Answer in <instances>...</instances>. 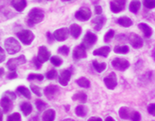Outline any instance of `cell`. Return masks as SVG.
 <instances>
[{"instance_id": "1", "label": "cell", "mask_w": 155, "mask_h": 121, "mask_svg": "<svg viewBox=\"0 0 155 121\" xmlns=\"http://www.w3.org/2000/svg\"><path fill=\"white\" fill-rule=\"evenodd\" d=\"M45 17V13L42 9L35 8L29 12L28 15V24L29 26L39 24L40 22H42Z\"/></svg>"}, {"instance_id": "2", "label": "cell", "mask_w": 155, "mask_h": 121, "mask_svg": "<svg viewBox=\"0 0 155 121\" xmlns=\"http://www.w3.org/2000/svg\"><path fill=\"white\" fill-rule=\"evenodd\" d=\"M4 47L8 53L9 54H15L18 53L21 49V45L18 43V40H16L15 38L10 37L8 38L4 42Z\"/></svg>"}, {"instance_id": "3", "label": "cell", "mask_w": 155, "mask_h": 121, "mask_svg": "<svg viewBox=\"0 0 155 121\" xmlns=\"http://www.w3.org/2000/svg\"><path fill=\"white\" fill-rule=\"evenodd\" d=\"M17 36H18V39L25 45L31 44L33 40L35 39V35H34L33 32H31L30 30H28V29L22 30L20 32L17 33Z\"/></svg>"}, {"instance_id": "4", "label": "cell", "mask_w": 155, "mask_h": 121, "mask_svg": "<svg viewBox=\"0 0 155 121\" xmlns=\"http://www.w3.org/2000/svg\"><path fill=\"white\" fill-rule=\"evenodd\" d=\"M26 63V58L25 55H20L17 58L10 59L7 62V67L11 71H15V69L17 68L18 66L22 65V64Z\"/></svg>"}, {"instance_id": "5", "label": "cell", "mask_w": 155, "mask_h": 121, "mask_svg": "<svg viewBox=\"0 0 155 121\" xmlns=\"http://www.w3.org/2000/svg\"><path fill=\"white\" fill-rule=\"evenodd\" d=\"M112 66L119 71H125L129 68L130 64L128 61L122 58H116L112 62Z\"/></svg>"}, {"instance_id": "6", "label": "cell", "mask_w": 155, "mask_h": 121, "mask_svg": "<svg viewBox=\"0 0 155 121\" xmlns=\"http://www.w3.org/2000/svg\"><path fill=\"white\" fill-rule=\"evenodd\" d=\"M75 17L80 21H87L91 17V11L89 8H81L76 13Z\"/></svg>"}, {"instance_id": "7", "label": "cell", "mask_w": 155, "mask_h": 121, "mask_svg": "<svg viewBox=\"0 0 155 121\" xmlns=\"http://www.w3.org/2000/svg\"><path fill=\"white\" fill-rule=\"evenodd\" d=\"M97 36L96 35L95 33L87 32V34L85 35L84 39H83L81 45L87 49H89L90 47L92 46L94 43L97 42Z\"/></svg>"}, {"instance_id": "8", "label": "cell", "mask_w": 155, "mask_h": 121, "mask_svg": "<svg viewBox=\"0 0 155 121\" xmlns=\"http://www.w3.org/2000/svg\"><path fill=\"white\" fill-rule=\"evenodd\" d=\"M69 34H70V30L66 28H62V29H59L55 30L53 33L54 39H56L59 42H62L65 41L68 39Z\"/></svg>"}, {"instance_id": "9", "label": "cell", "mask_w": 155, "mask_h": 121, "mask_svg": "<svg viewBox=\"0 0 155 121\" xmlns=\"http://www.w3.org/2000/svg\"><path fill=\"white\" fill-rule=\"evenodd\" d=\"M130 44L134 47V49H140L143 45V41L140 36L137 35L134 33H131L128 37Z\"/></svg>"}, {"instance_id": "10", "label": "cell", "mask_w": 155, "mask_h": 121, "mask_svg": "<svg viewBox=\"0 0 155 121\" xmlns=\"http://www.w3.org/2000/svg\"><path fill=\"white\" fill-rule=\"evenodd\" d=\"M104 83L106 87L108 89H114L117 85V75L115 73L112 72L108 76L104 78Z\"/></svg>"}, {"instance_id": "11", "label": "cell", "mask_w": 155, "mask_h": 121, "mask_svg": "<svg viewBox=\"0 0 155 121\" xmlns=\"http://www.w3.org/2000/svg\"><path fill=\"white\" fill-rule=\"evenodd\" d=\"M60 91V89L58 88L57 85H54V84H51V85H48L45 89V95L46 96L48 100H54L55 96L57 95V94Z\"/></svg>"}, {"instance_id": "12", "label": "cell", "mask_w": 155, "mask_h": 121, "mask_svg": "<svg viewBox=\"0 0 155 121\" xmlns=\"http://www.w3.org/2000/svg\"><path fill=\"white\" fill-rule=\"evenodd\" d=\"M50 58H51V53L48 50V49L45 46H40L39 48L37 59L43 64V63H45L46 61L49 60Z\"/></svg>"}, {"instance_id": "13", "label": "cell", "mask_w": 155, "mask_h": 121, "mask_svg": "<svg viewBox=\"0 0 155 121\" xmlns=\"http://www.w3.org/2000/svg\"><path fill=\"white\" fill-rule=\"evenodd\" d=\"M87 57V51L86 49L81 44L76 46L73 50V59L75 60H80L81 59Z\"/></svg>"}, {"instance_id": "14", "label": "cell", "mask_w": 155, "mask_h": 121, "mask_svg": "<svg viewBox=\"0 0 155 121\" xmlns=\"http://www.w3.org/2000/svg\"><path fill=\"white\" fill-rule=\"evenodd\" d=\"M0 105L4 113H8L13 109V100L4 95L0 100Z\"/></svg>"}, {"instance_id": "15", "label": "cell", "mask_w": 155, "mask_h": 121, "mask_svg": "<svg viewBox=\"0 0 155 121\" xmlns=\"http://www.w3.org/2000/svg\"><path fill=\"white\" fill-rule=\"evenodd\" d=\"M71 77V72L68 69L64 70L59 77V82L62 86H66L68 84Z\"/></svg>"}, {"instance_id": "16", "label": "cell", "mask_w": 155, "mask_h": 121, "mask_svg": "<svg viewBox=\"0 0 155 121\" xmlns=\"http://www.w3.org/2000/svg\"><path fill=\"white\" fill-rule=\"evenodd\" d=\"M106 24V18L104 16H98L92 20V24L94 26V29L97 31H100L103 25Z\"/></svg>"}, {"instance_id": "17", "label": "cell", "mask_w": 155, "mask_h": 121, "mask_svg": "<svg viewBox=\"0 0 155 121\" xmlns=\"http://www.w3.org/2000/svg\"><path fill=\"white\" fill-rule=\"evenodd\" d=\"M134 110H131L128 107H121L118 111L119 116L122 118L123 119H130L132 114H133Z\"/></svg>"}, {"instance_id": "18", "label": "cell", "mask_w": 155, "mask_h": 121, "mask_svg": "<svg viewBox=\"0 0 155 121\" xmlns=\"http://www.w3.org/2000/svg\"><path fill=\"white\" fill-rule=\"evenodd\" d=\"M11 4L15 8V10H17L18 12H22L25 10V8L27 6V2L26 0H12Z\"/></svg>"}, {"instance_id": "19", "label": "cell", "mask_w": 155, "mask_h": 121, "mask_svg": "<svg viewBox=\"0 0 155 121\" xmlns=\"http://www.w3.org/2000/svg\"><path fill=\"white\" fill-rule=\"evenodd\" d=\"M111 51V48L108 46H103L97 49L94 50L93 55L95 56H101V57H107Z\"/></svg>"}, {"instance_id": "20", "label": "cell", "mask_w": 155, "mask_h": 121, "mask_svg": "<svg viewBox=\"0 0 155 121\" xmlns=\"http://www.w3.org/2000/svg\"><path fill=\"white\" fill-rule=\"evenodd\" d=\"M138 28L143 32V33L144 34L146 38L151 37L152 33H153V30H152L151 27L149 25H148L147 24H144V23H141V24H138Z\"/></svg>"}, {"instance_id": "21", "label": "cell", "mask_w": 155, "mask_h": 121, "mask_svg": "<svg viewBox=\"0 0 155 121\" xmlns=\"http://www.w3.org/2000/svg\"><path fill=\"white\" fill-rule=\"evenodd\" d=\"M69 30H70V33H71V36H72L73 38H75V39L79 38L81 33V26L76 24H73L71 25Z\"/></svg>"}, {"instance_id": "22", "label": "cell", "mask_w": 155, "mask_h": 121, "mask_svg": "<svg viewBox=\"0 0 155 121\" xmlns=\"http://www.w3.org/2000/svg\"><path fill=\"white\" fill-rule=\"evenodd\" d=\"M55 118V111L52 109L47 110L42 115V121H54Z\"/></svg>"}, {"instance_id": "23", "label": "cell", "mask_w": 155, "mask_h": 121, "mask_svg": "<svg viewBox=\"0 0 155 121\" xmlns=\"http://www.w3.org/2000/svg\"><path fill=\"white\" fill-rule=\"evenodd\" d=\"M117 24L119 25H121V26H123V27H125V28H127V27H130V26H132L133 25V20L131 19L128 17H127V16H123V17H120V18L117 19Z\"/></svg>"}, {"instance_id": "24", "label": "cell", "mask_w": 155, "mask_h": 121, "mask_svg": "<svg viewBox=\"0 0 155 121\" xmlns=\"http://www.w3.org/2000/svg\"><path fill=\"white\" fill-rule=\"evenodd\" d=\"M72 100H74V101H79L81 103H84L87 102V94H86V93L80 91V92L76 93V94L73 95Z\"/></svg>"}, {"instance_id": "25", "label": "cell", "mask_w": 155, "mask_h": 121, "mask_svg": "<svg viewBox=\"0 0 155 121\" xmlns=\"http://www.w3.org/2000/svg\"><path fill=\"white\" fill-rule=\"evenodd\" d=\"M140 7L141 3L139 0H133L129 5V10L134 14H137L140 9Z\"/></svg>"}, {"instance_id": "26", "label": "cell", "mask_w": 155, "mask_h": 121, "mask_svg": "<svg viewBox=\"0 0 155 121\" xmlns=\"http://www.w3.org/2000/svg\"><path fill=\"white\" fill-rule=\"evenodd\" d=\"M20 110L23 112L24 115L28 116L31 112H32V105L28 102H25L20 105Z\"/></svg>"}, {"instance_id": "27", "label": "cell", "mask_w": 155, "mask_h": 121, "mask_svg": "<svg viewBox=\"0 0 155 121\" xmlns=\"http://www.w3.org/2000/svg\"><path fill=\"white\" fill-rule=\"evenodd\" d=\"M75 113L79 117H85L87 114V108L84 105H78L75 109Z\"/></svg>"}, {"instance_id": "28", "label": "cell", "mask_w": 155, "mask_h": 121, "mask_svg": "<svg viewBox=\"0 0 155 121\" xmlns=\"http://www.w3.org/2000/svg\"><path fill=\"white\" fill-rule=\"evenodd\" d=\"M17 91L19 94H21L23 96L25 97L26 99H28V100H29L31 98L30 91H29V89L27 87H25V86H19L18 89H17Z\"/></svg>"}, {"instance_id": "29", "label": "cell", "mask_w": 155, "mask_h": 121, "mask_svg": "<svg viewBox=\"0 0 155 121\" xmlns=\"http://www.w3.org/2000/svg\"><path fill=\"white\" fill-rule=\"evenodd\" d=\"M76 84L80 86V87H82V88H89L91 85V83L89 81V79L85 77H81V78H78L76 80Z\"/></svg>"}, {"instance_id": "30", "label": "cell", "mask_w": 155, "mask_h": 121, "mask_svg": "<svg viewBox=\"0 0 155 121\" xmlns=\"http://www.w3.org/2000/svg\"><path fill=\"white\" fill-rule=\"evenodd\" d=\"M110 8H111V10L113 12V13H119L121 11H123L124 9V7L122 6L121 4H119L118 3H117L115 1H112L110 3Z\"/></svg>"}, {"instance_id": "31", "label": "cell", "mask_w": 155, "mask_h": 121, "mask_svg": "<svg viewBox=\"0 0 155 121\" xmlns=\"http://www.w3.org/2000/svg\"><path fill=\"white\" fill-rule=\"evenodd\" d=\"M94 68L98 72V73H101L103 72L107 68V64L106 63H98L97 60H94L92 62Z\"/></svg>"}, {"instance_id": "32", "label": "cell", "mask_w": 155, "mask_h": 121, "mask_svg": "<svg viewBox=\"0 0 155 121\" xmlns=\"http://www.w3.org/2000/svg\"><path fill=\"white\" fill-rule=\"evenodd\" d=\"M128 51H129V48L127 46V45L116 46L114 48V52L116 53H123V54H125V53H128Z\"/></svg>"}, {"instance_id": "33", "label": "cell", "mask_w": 155, "mask_h": 121, "mask_svg": "<svg viewBox=\"0 0 155 121\" xmlns=\"http://www.w3.org/2000/svg\"><path fill=\"white\" fill-rule=\"evenodd\" d=\"M114 34H115V32H114V30H112V29H110L108 30L107 33L105 34L104 36V41L106 43H108L110 42L111 40L112 39V38L114 37Z\"/></svg>"}, {"instance_id": "34", "label": "cell", "mask_w": 155, "mask_h": 121, "mask_svg": "<svg viewBox=\"0 0 155 121\" xmlns=\"http://www.w3.org/2000/svg\"><path fill=\"white\" fill-rule=\"evenodd\" d=\"M51 64L54 65V66H61L62 64V59L59 56H53L51 58Z\"/></svg>"}, {"instance_id": "35", "label": "cell", "mask_w": 155, "mask_h": 121, "mask_svg": "<svg viewBox=\"0 0 155 121\" xmlns=\"http://www.w3.org/2000/svg\"><path fill=\"white\" fill-rule=\"evenodd\" d=\"M35 105H36L37 110L39 111H43L45 108L47 107V104L44 101L40 100H36V102H35Z\"/></svg>"}, {"instance_id": "36", "label": "cell", "mask_w": 155, "mask_h": 121, "mask_svg": "<svg viewBox=\"0 0 155 121\" xmlns=\"http://www.w3.org/2000/svg\"><path fill=\"white\" fill-rule=\"evenodd\" d=\"M28 80H39V81H41L44 79V76L42 75H39V74H30V75L28 76Z\"/></svg>"}, {"instance_id": "37", "label": "cell", "mask_w": 155, "mask_h": 121, "mask_svg": "<svg viewBox=\"0 0 155 121\" xmlns=\"http://www.w3.org/2000/svg\"><path fill=\"white\" fill-rule=\"evenodd\" d=\"M143 5L148 9H153L155 8V0H143Z\"/></svg>"}, {"instance_id": "38", "label": "cell", "mask_w": 155, "mask_h": 121, "mask_svg": "<svg viewBox=\"0 0 155 121\" xmlns=\"http://www.w3.org/2000/svg\"><path fill=\"white\" fill-rule=\"evenodd\" d=\"M21 120V116L18 113H14L10 114L7 119V121H20Z\"/></svg>"}, {"instance_id": "39", "label": "cell", "mask_w": 155, "mask_h": 121, "mask_svg": "<svg viewBox=\"0 0 155 121\" xmlns=\"http://www.w3.org/2000/svg\"><path fill=\"white\" fill-rule=\"evenodd\" d=\"M69 52H70V49L67 46H65V45L61 46L59 48V49H58V53H61L62 55H65V56L68 55Z\"/></svg>"}, {"instance_id": "40", "label": "cell", "mask_w": 155, "mask_h": 121, "mask_svg": "<svg viewBox=\"0 0 155 121\" xmlns=\"http://www.w3.org/2000/svg\"><path fill=\"white\" fill-rule=\"evenodd\" d=\"M30 89L32 90V92L34 93V94H35L37 96H42V94H41V91H40V87L35 85V84H30Z\"/></svg>"}, {"instance_id": "41", "label": "cell", "mask_w": 155, "mask_h": 121, "mask_svg": "<svg viewBox=\"0 0 155 121\" xmlns=\"http://www.w3.org/2000/svg\"><path fill=\"white\" fill-rule=\"evenodd\" d=\"M132 121H140L141 119V115L140 114L137 112V111H134L132 114V116H131V119H130Z\"/></svg>"}, {"instance_id": "42", "label": "cell", "mask_w": 155, "mask_h": 121, "mask_svg": "<svg viewBox=\"0 0 155 121\" xmlns=\"http://www.w3.org/2000/svg\"><path fill=\"white\" fill-rule=\"evenodd\" d=\"M56 75H57V72L56 70H54V69H51V71H49L46 74V78L48 79H53L56 77Z\"/></svg>"}, {"instance_id": "43", "label": "cell", "mask_w": 155, "mask_h": 121, "mask_svg": "<svg viewBox=\"0 0 155 121\" xmlns=\"http://www.w3.org/2000/svg\"><path fill=\"white\" fill-rule=\"evenodd\" d=\"M4 96L8 97V98H9L10 100H12L13 101L16 99V94H15V93H14L13 91H6V92L4 94Z\"/></svg>"}, {"instance_id": "44", "label": "cell", "mask_w": 155, "mask_h": 121, "mask_svg": "<svg viewBox=\"0 0 155 121\" xmlns=\"http://www.w3.org/2000/svg\"><path fill=\"white\" fill-rule=\"evenodd\" d=\"M148 112L153 116H155V103H151L148 105Z\"/></svg>"}, {"instance_id": "45", "label": "cell", "mask_w": 155, "mask_h": 121, "mask_svg": "<svg viewBox=\"0 0 155 121\" xmlns=\"http://www.w3.org/2000/svg\"><path fill=\"white\" fill-rule=\"evenodd\" d=\"M4 59H5V52L4 50L0 47V64L2 62H4Z\"/></svg>"}, {"instance_id": "46", "label": "cell", "mask_w": 155, "mask_h": 121, "mask_svg": "<svg viewBox=\"0 0 155 121\" xmlns=\"http://www.w3.org/2000/svg\"><path fill=\"white\" fill-rule=\"evenodd\" d=\"M34 64H35V67H36V68H38V69H40V68H41V65H42V63L40 62L37 58H35L34 59Z\"/></svg>"}, {"instance_id": "47", "label": "cell", "mask_w": 155, "mask_h": 121, "mask_svg": "<svg viewBox=\"0 0 155 121\" xmlns=\"http://www.w3.org/2000/svg\"><path fill=\"white\" fill-rule=\"evenodd\" d=\"M95 13L97 14L100 15L102 13V8H101V6H99V5H97L96 7H95Z\"/></svg>"}, {"instance_id": "48", "label": "cell", "mask_w": 155, "mask_h": 121, "mask_svg": "<svg viewBox=\"0 0 155 121\" xmlns=\"http://www.w3.org/2000/svg\"><path fill=\"white\" fill-rule=\"evenodd\" d=\"M17 74H16V72L15 71H13L12 73H10L9 75H8V79H14V78H17Z\"/></svg>"}, {"instance_id": "49", "label": "cell", "mask_w": 155, "mask_h": 121, "mask_svg": "<svg viewBox=\"0 0 155 121\" xmlns=\"http://www.w3.org/2000/svg\"><path fill=\"white\" fill-rule=\"evenodd\" d=\"M115 2H117V3H118L119 4H121L122 6H125V4H126L127 3V0H114Z\"/></svg>"}, {"instance_id": "50", "label": "cell", "mask_w": 155, "mask_h": 121, "mask_svg": "<svg viewBox=\"0 0 155 121\" xmlns=\"http://www.w3.org/2000/svg\"><path fill=\"white\" fill-rule=\"evenodd\" d=\"M47 38H48V39H49V42H50V43H51V42H52V40H53V39H54V36L51 35V33L50 32L47 33Z\"/></svg>"}, {"instance_id": "51", "label": "cell", "mask_w": 155, "mask_h": 121, "mask_svg": "<svg viewBox=\"0 0 155 121\" xmlns=\"http://www.w3.org/2000/svg\"><path fill=\"white\" fill-rule=\"evenodd\" d=\"M88 121H102V119L99 117H91Z\"/></svg>"}, {"instance_id": "52", "label": "cell", "mask_w": 155, "mask_h": 121, "mask_svg": "<svg viewBox=\"0 0 155 121\" xmlns=\"http://www.w3.org/2000/svg\"><path fill=\"white\" fill-rule=\"evenodd\" d=\"M105 121H115V119H114L112 117H111V116H108V117L106 118Z\"/></svg>"}, {"instance_id": "53", "label": "cell", "mask_w": 155, "mask_h": 121, "mask_svg": "<svg viewBox=\"0 0 155 121\" xmlns=\"http://www.w3.org/2000/svg\"><path fill=\"white\" fill-rule=\"evenodd\" d=\"M3 115H4V112L0 109V121H3Z\"/></svg>"}, {"instance_id": "54", "label": "cell", "mask_w": 155, "mask_h": 121, "mask_svg": "<svg viewBox=\"0 0 155 121\" xmlns=\"http://www.w3.org/2000/svg\"><path fill=\"white\" fill-rule=\"evenodd\" d=\"M4 69L3 68H0V78L4 75Z\"/></svg>"}, {"instance_id": "55", "label": "cell", "mask_w": 155, "mask_h": 121, "mask_svg": "<svg viewBox=\"0 0 155 121\" xmlns=\"http://www.w3.org/2000/svg\"><path fill=\"white\" fill-rule=\"evenodd\" d=\"M62 121H75L74 119H64V120Z\"/></svg>"}, {"instance_id": "56", "label": "cell", "mask_w": 155, "mask_h": 121, "mask_svg": "<svg viewBox=\"0 0 155 121\" xmlns=\"http://www.w3.org/2000/svg\"><path fill=\"white\" fill-rule=\"evenodd\" d=\"M62 1H65V2H67V1H71V0H62Z\"/></svg>"}, {"instance_id": "57", "label": "cell", "mask_w": 155, "mask_h": 121, "mask_svg": "<svg viewBox=\"0 0 155 121\" xmlns=\"http://www.w3.org/2000/svg\"><path fill=\"white\" fill-rule=\"evenodd\" d=\"M154 121H155V120H154Z\"/></svg>"}]
</instances>
